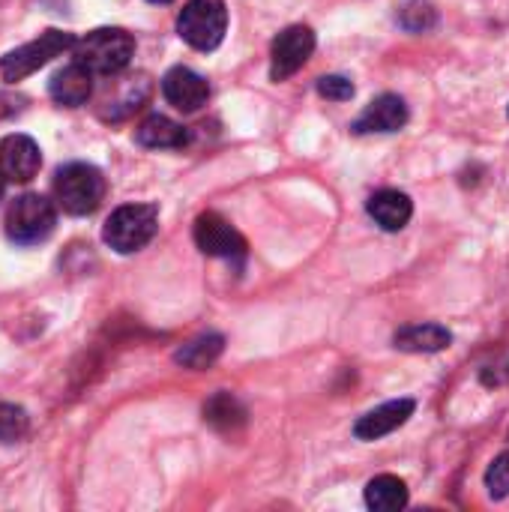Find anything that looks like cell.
<instances>
[{
    "label": "cell",
    "mask_w": 509,
    "mask_h": 512,
    "mask_svg": "<svg viewBox=\"0 0 509 512\" xmlns=\"http://www.w3.org/2000/svg\"><path fill=\"white\" fill-rule=\"evenodd\" d=\"M399 24L411 33H426L438 24V12L432 3L426 0H408L402 9H399Z\"/></svg>",
    "instance_id": "20"
},
{
    "label": "cell",
    "mask_w": 509,
    "mask_h": 512,
    "mask_svg": "<svg viewBox=\"0 0 509 512\" xmlns=\"http://www.w3.org/2000/svg\"><path fill=\"white\" fill-rule=\"evenodd\" d=\"M3 189H6V177L0 174V198H3Z\"/></svg>",
    "instance_id": "24"
},
{
    "label": "cell",
    "mask_w": 509,
    "mask_h": 512,
    "mask_svg": "<svg viewBox=\"0 0 509 512\" xmlns=\"http://www.w3.org/2000/svg\"><path fill=\"white\" fill-rule=\"evenodd\" d=\"M72 45H75L72 33H66V30H45L36 39L24 42V45H18L15 51L6 54L0 60V75L6 81H21V78L33 75L39 66H45L48 60H54L63 51H69Z\"/></svg>",
    "instance_id": "6"
},
{
    "label": "cell",
    "mask_w": 509,
    "mask_h": 512,
    "mask_svg": "<svg viewBox=\"0 0 509 512\" xmlns=\"http://www.w3.org/2000/svg\"><path fill=\"white\" fill-rule=\"evenodd\" d=\"M162 93H165V99H168L177 111H186V114L204 108L207 99H210L207 81H204L195 69H189V66H174V69H168L165 78H162Z\"/></svg>",
    "instance_id": "10"
},
{
    "label": "cell",
    "mask_w": 509,
    "mask_h": 512,
    "mask_svg": "<svg viewBox=\"0 0 509 512\" xmlns=\"http://www.w3.org/2000/svg\"><path fill=\"white\" fill-rule=\"evenodd\" d=\"M27 411L9 402H0V444H15L27 435Z\"/></svg>",
    "instance_id": "21"
},
{
    "label": "cell",
    "mask_w": 509,
    "mask_h": 512,
    "mask_svg": "<svg viewBox=\"0 0 509 512\" xmlns=\"http://www.w3.org/2000/svg\"><path fill=\"white\" fill-rule=\"evenodd\" d=\"M417 411V402L414 399H393V402H384L381 408L363 414L357 423H354V435L360 441H378L390 432H396L399 426H405Z\"/></svg>",
    "instance_id": "11"
},
{
    "label": "cell",
    "mask_w": 509,
    "mask_h": 512,
    "mask_svg": "<svg viewBox=\"0 0 509 512\" xmlns=\"http://www.w3.org/2000/svg\"><path fill=\"white\" fill-rule=\"evenodd\" d=\"M54 198L69 216H87L105 198V177L87 162H69L57 171Z\"/></svg>",
    "instance_id": "2"
},
{
    "label": "cell",
    "mask_w": 509,
    "mask_h": 512,
    "mask_svg": "<svg viewBox=\"0 0 509 512\" xmlns=\"http://www.w3.org/2000/svg\"><path fill=\"white\" fill-rule=\"evenodd\" d=\"M54 222H57L54 204L36 192L15 198L6 210V234H9V240H15L21 246L42 243L54 231Z\"/></svg>",
    "instance_id": "5"
},
{
    "label": "cell",
    "mask_w": 509,
    "mask_h": 512,
    "mask_svg": "<svg viewBox=\"0 0 509 512\" xmlns=\"http://www.w3.org/2000/svg\"><path fill=\"white\" fill-rule=\"evenodd\" d=\"M156 228H159V210L153 204H123L108 216L102 237L114 252L132 255L153 240Z\"/></svg>",
    "instance_id": "3"
},
{
    "label": "cell",
    "mask_w": 509,
    "mask_h": 512,
    "mask_svg": "<svg viewBox=\"0 0 509 512\" xmlns=\"http://www.w3.org/2000/svg\"><path fill=\"white\" fill-rule=\"evenodd\" d=\"M135 138L141 147H150V150H177L186 144V129L165 114H150L135 129Z\"/></svg>",
    "instance_id": "16"
},
{
    "label": "cell",
    "mask_w": 509,
    "mask_h": 512,
    "mask_svg": "<svg viewBox=\"0 0 509 512\" xmlns=\"http://www.w3.org/2000/svg\"><path fill=\"white\" fill-rule=\"evenodd\" d=\"M42 153L30 135H6L0 141V174L9 183H27L39 174Z\"/></svg>",
    "instance_id": "9"
},
{
    "label": "cell",
    "mask_w": 509,
    "mask_h": 512,
    "mask_svg": "<svg viewBox=\"0 0 509 512\" xmlns=\"http://www.w3.org/2000/svg\"><path fill=\"white\" fill-rule=\"evenodd\" d=\"M315 51V33L303 24H291L285 27L270 48V78L273 81H285L294 72H300L306 66V60Z\"/></svg>",
    "instance_id": "7"
},
{
    "label": "cell",
    "mask_w": 509,
    "mask_h": 512,
    "mask_svg": "<svg viewBox=\"0 0 509 512\" xmlns=\"http://www.w3.org/2000/svg\"><path fill=\"white\" fill-rule=\"evenodd\" d=\"M366 207H369V216L375 219V225H381L390 234L402 231L411 222V216H414L411 198L405 192H399V189H381V192H375Z\"/></svg>",
    "instance_id": "14"
},
{
    "label": "cell",
    "mask_w": 509,
    "mask_h": 512,
    "mask_svg": "<svg viewBox=\"0 0 509 512\" xmlns=\"http://www.w3.org/2000/svg\"><path fill=\"white\" fill-rule=\"evenodd\" d=\"M408 123V105L402 96L396 93H384L378 99H372L366 105V111L354 120V132L366 135V132H396Z\"/></svg>",
    "instance_id": "12"
},
{
    "label": "cell",
    "mask_w": 509,
    "mask_h": 512,
    "mask_svg": "<svg viewBox=\"0 0 509 512\" xmlns=\"http://www.w3.org/2000/svg\"><path fill=\"white\" fill-rule=\"evenodd\" d=\"M48 93L57 105H66V108H78L90 99L93 93V72L84 69L81 63H69L63 66L60 72H54L51 84H48Z\"/></svg>",
    "instance_id": "13"
},
{
    "label": "cell",
    "mask_w": 509,
    "mask_h": 512,
    "mask_svg": "<svg viewBox=\"0 0 509 512\" xmlns=\"http://www.w3.org/2000/svg\"><path fill=\"white\" fill-rule=\"evenodd\" d=\"M204 420H207L210 426L222 429V432H234L237 426H243L246 411H243V405H240L231 393H219V396H213V399L207 402Z\"/></svg>",
    "instance_id": "19"
},
{
    "label": "cell",
    "mask_w": 509,
    "mask_h": 512,
    "mask_svg": "<svg viewBox=\"0 0 509 512\" xmlns=\"http://www.w3.org/2000/svg\"><path fill=\"white\" fill-rule=\"evenodd\" d=\"M318 93H321L324 99L345 102V99L354 96V84H351V78H345V75H324V78H318Z\"/></svg>",
    "instance_id": "23"
},
{
    "label": "cell",
    "mask_w": 509,
    "mask_h": 512,
    "mask_svg": "<svg viewBox=\"0 0 509 512\" xmlns=\"http://www.w3.org/2000/svg\"><path fill=\"white\" fill-rule=\"evenodd\" d=\"M195 246L210 255V258H243L246 255V240L243 234L228 222L222 219L219 213H201L195 219Z\"/></svg>",
    "instance_id": "8"
},
{
    "label": "cell",
    "mask_w": 509,
    "mask_h": 512,
    "mask_svg": "<svg viewBox=\"0 0 509 512\" xmlns=\"http://www.w3.org/2000/svg\"><path fill=\"white\" fill-rule=\"evenodd\" d=\"M150 3H171V0H150Z\"/></svg>",
    "instance_id": "25"
},
{
    "label": "cell",
    "mask_w": 509,
    "mask_h": 512,
    "mask_svg": "<svg viewBox=\"0 0 509 512\" xmlns=\"http://www.w3.org/2000/svg\"><path fill=\"white\" fill-rule=\"evenodd\" d=\"M228 9L225 0H189L177 18V33L195 51H213L225 39Z\"/></svg>",
    "instance_id": "4"
},
{
    "label": "cell",
    "mask_w": 509,
    "mask_h": 512,
    "mask_svg": "<svg viewBox=\"0 0 509 512\" xmlns=\"http://www.w3.org/2000/svg\"><path fill=\"white\" fill-rule=\"evenodd\" d=\"M486 489H489V498H495V501L509 498V453H501L498 459H492V465L486 471Z\"/></svg>",
    "instance_id": "22"
},
{
    "label": "cell",
    "mask_w": 509,
    "mask_h": 512,
    "mask_svg": "<svg viewBox=\"0 0 509 512\" xmlns=\"http://www.w3.org/2000/svg\"><path fill=\"white\" fill-rule=\"evenodd\" d=\"M225 351V339L219 333H207V336H198L192 342H186L180 351H177V363L186 366V369H207L213 366Z\"/></svg>",
    "instance_id": "18"
},
{
    "label": "cell",
    "mask_w": 509,
    "mask_h": 512,
    "mask_svg": "<svg viewBox=\"0 0 509 512\" xmlns=\"http://www.w3.org/2000/svg\"><path fill=\"white\" fill-rule=\"evenodd\" d=\"M75 63L90 69L93 75H117L129 66L135 54V39L120 27H99L72 45Z\"/></svg>",
    "instance_id": "1"
},
{
    "label": "cell",
    "mask_w": 509,
    "mask_h": 512,
    "mask_svg": "<svg viewBox=\"0 0 509 512\" xmlns=\"http://www.w3.org/2000/svg\"><path fill=\"white\" fill-rule=\"evenodd\" d=\"M450 342H453V336L441 324H411L393 336V345L408 354H435V351L450 348Z\"/></svg>",
    "instance_id": "15"
},
{
    "label": "cell",
    "mask_w": 509,
    "mask_h": 512,
    "mask_svg": "<svg viewBox=\"0 0 509 512\" xmlns=\"http://www.w3.org/2000/svg\"><path fill=\"white\" fill-rule=\"evenodd\" d=\"M366 507L375 512L405 510L408 507V486L393 474H381L366 486Z\"/></svg>",
    "instance_id": "17"
}]
</instances>
